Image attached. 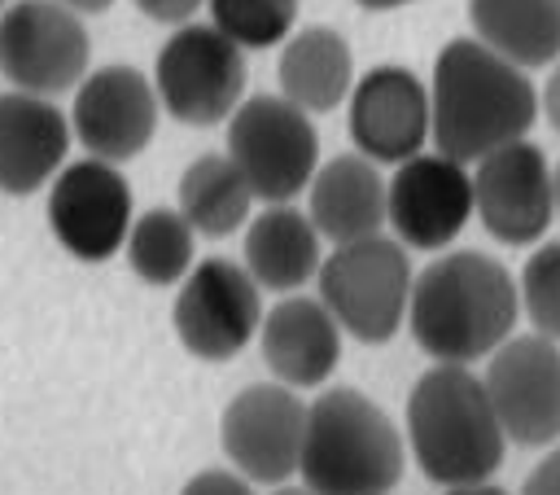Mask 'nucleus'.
I'll use <instances>...</instances> for the list:
<instances>
[{
  "label": "nucleus",
  "instance_id": "nucleus-1",
  "mask_svg": "<svg viewBox=\"0 0 560 495\" xmlns=\"http://www.w3.org/2000/svg\"><path fill=\"white\" fill-rule=\"evenodd\" d=\"M538 88L521 66L472 35L442 44L429 74V140L455 162H477L490 149L529 136Z\"/></svg>",
  "mask_w": 560,
  "mask_h": 495
},
{
  "label": "nucleus",
  "instance_id": "nucleus-2",
  "mask_svg": "<svg viewBox=\"0 0 560 495\" xmlns=\"http://www.w3.org/2000/svg\"><path fill=\"white\" fill-rule=\"evenodd\" d=\"M521 298L512 272L481 250H446L411 276L407 324L433 364H477L512 337Z\"/></svg>",
  "mask_w": 560,
  "mask_h": 495
},
{
  "label": "nucleus",
  "instance_id": "nucleus-3",
  "mask_svg": "<svg viewBox=\"0 0 560 495\" xmlns=\"http://www.w3.org/2000/svg\"><path fill=\"white\" fill-rule=\"evenodd\" d=\"M407 456L438 486L490 482L508 438L481 377L468 364H433L407 394Z\"/></svg>",
  "mask_w": 560,
  "mask_h": 495
},
{
  "label": "nucleus",
  "instance_id": "nucleus-4",
  "mask_svg": "<svg viewBox=\"0 0 560 495\" xmlns=\"http://www.w3.org/2000/svg\"><path fill=\"white\" fill-rule=\"evenodd\" d=\"M402 464V434L363 390L332 385L306 403L298 477L311 495H389Z\"/></svg>",
  "mask_w": 560,
  "mask_h": 495
},
{
  "label": "nucleus",
  "instance_id": "nucleus-5",
  "mask_svg": "<svg viewBox=\"0 0 560 495\" xmlns=\"http://www.w3.org/2000/svg\"><path fill=\"white\" fill-rule=\"evenodd\" d=\"M319 302L354 342L381 346L407 324L411 298V258L407 245L376 232L363 241L332 245L319 258Z\"/></svg>",
  "mask_w": 560,
  "mask_h": 495
},
{
  "label": "nucleus",
  "instance_id": "nucleus-6",
  "mask_svg": "<svg viewBox=\"0 0 560 495\" xmlns=\"http://www.w3.org/2000/svg\"><path fill=\"white\" fill-rule=\"evenodd\" d=\"M228 158L249 184L254 202L276 206L306 193L319 166V136L306 110L258 92L241 96V105L228 114Z\"/></svg>",
  "mask_w": 560,
  "mask_h": 495
},
{
  "label": "nucleus",
  "instance_id": "nucleus-7",
  "mask_svg": "<svg viewBox=\"0 0 560 495\" xmlns=\"http://www.w3.org/2000/svg\"><path fill=\"white\" fill-rule=\"evenodd\" d=\"M158 105L184 127H214L245 96V48L210 22H184L153 61Z\"/></svg>",
  "mask_w": 560,
  "mask_h": 495
},
{
  "label": "nucleus",
  "instance_id": "nucleus-8",
  "mask_svg": "<svg viewBox=\"0 0 560 495\" xmlns=\"http://www.w3.org/2000/svg\"><path fill=\"white\" fill-rule=\"evenodd\" d=\"M92 35L57 0H13L0 13V74L31 96H61L88 74Z\"/></svg>",
  "mask_w": 560,
  "mask_h": 495
},
{
  "label": "nucleus",
  "instance_id": "nucleus-9",
  "mask_svg": "<svg viewBox=\"0 0 560 495\" xmlns=\"http://www.w3.org/2000/svg\"><path fill=\"white\" fill-rule=\"evenodd\" d=\"M175 337L188 355L223 364L241 355L262 324V298L249 272L232 258H201L179 280V298L171 307Z\"/></svg>",
  "mask_w": 560,
  "mask_h": 495
},
{
  "label": "nucleus",
  "instance_id": "nucleus-10",
  "mask_svg": "<svg viewBox=\"0 0 560 495\" xmlns=\"http://www.w3.org/2000/svg\"><path fill=\"white\" fill-rule=\"evenodd\" d=\"M486 394L503 425V438L516 447L560 442V346L542 333L508 337L486 355Z\"/></svg>",
  "mask_w": 560,
  "mask_h": 495
},
{
  "label": "nucleus",
  "instance_id": "nucleus-11",
  "mask_svg": "<svg viewBox=\"0 0 560 495\" xmlns=\"http://www.w3.org/2000/svg\"><path fill=\"white\" fill-rule=\"evenodd\" d=\"M131 210V184L114 162H66L48 180V228L61 250L83 263H105L122 250L127 228L136 219Z\"/></svg>",
  "mask_w": 560,
  "mask_h": 495
},
{
  "label": "nucleus",
  "instance_id": "nucleus-12",
  "mask_svg": "<svg viewBox=\"0 0 560 495\" xmlns=\"http://www.w3.org/2000/svg\"><path fill=\"white\" fill-rule=\"evenodd\" d=\"M306 403L298 390L267 381L232 394L219 421V442L232 469L254 486H284L298 473Z\"/></svg>",
  "mask_w": 560,
  "mask_h": 495
},
{
  "label": "nucleus",
  "instance_id": "nucleus-13",
  "mask_svg": "<svg viewBox=\"0 0 560 495\" xmlns=\"http://www.w3.org/2000/svg\"><path fill=\"white\" fill-rule=\"evenodd\" d=\"M472 215L503 245L538 241L551 219V162L534 140H508L472 162Z\"/></svg>",
  "mask_w": 560,
  "mask_h": 495
},
{
  "label": "nucleus",
  "instance_id": "nucleus-14",
  "mask_svg": "<svg viewBox=\"0 0 560 495\" xmlns=\"http://www.w3.org/2000/svg\"><path fill=\"white\" fill-rule=\"evenodd\" d=\"M472 219L468 166L446 153H411L385 180V223L407 250H446Z\"/></svg>",
  "mask_w": 560,
  "mask_h": 495
},
{
  "label": "nucleus",
  "instance_id": "nucleus-15",
  "mask_svg": "<svg viewBox=\"0 0 560 495\" xmlns=\"http://www.w3.org/2000/svg\"><path fill=\"white\" fill-rule=\"evenodd\" d=\"M158 92L136 66H101L74 83L70 131L101 162H131L158 131Z\"/></svg>",
  "mask_w": 560,
  "mask_h": 495
},
{
  "label": "nucleus",
  "instance_id": "nucleus-16",
  "mask_svg": "<svg viewBox=\"0 0 560 495\" xmlns=\"http://www.w3.org/2000/svg\"><path fill=\"white\" fill-rule=\"evenodd\" d=\"M346 127L354 153L381 162H407L429 145V88L407 66H372L350 83Z\"/></svg>",
  "mask_w": 560,
  "mask_h": 495
},
{
  "label": "nucleus",
  "instance_id": "nucleus-17",
  "mask_svg": "<svg viewBox=\"0 0 560 495\" xmlns=\"http://www.w3.org/2000/svg\"><path fill=\"white\" fill-rule=\"evenodd\" d=\"M258 350L280 385L315 390L341 364V329L319 298L293 293V298H280L271 311H262Z\"/></svg>",
  "mask_w": 560,
  "mask_h": 495
},
{
  "label": "nucleus",
  "instance_id": "nucleus-18",
  "mask_svg": "<svg viewBox=\"0 0 560 495\" xmlns=\"http://www.w3.org/2000/svg\"><path fill=\"white\" fill-rule=\"evenodd\" d=\"M70 153V118L31 92L0 96V193L31 197L39 193Z\"/></svg>",
  "mask_w": 560,
  "mask_h": 495
},
{
  "label": "nucleus",
  "instance_id": "nucleus-19",
  "mask_svg": "<svg viewBox=\"0 0 560 495\" xmlns=\"http://www.w3.org/2000/svg\"><path fill=\"white\" fill-rule=\"evenodd\" d=\"M306 219L319 241L346 245L385 228V175L363 153H337L306 184Z\"/></svg>",
  "mask_w": 560,
  "mask_h": 495
},
{
  "label": "nucleus",
  "instance_id": "nucleus-20",
  "mask_svg": "<svg viewBox=\"0 0 560 495\" xmlns=\"http://www.w3.org/2000/svg\"><path fill=\"white\" fill-rule=\"evenodd\" d=\"M319 232L306 219V210H293L289 202H276L267 210H258L245 228V245H241V267L249 272V280L258 289H276V293H293L306 280H315L319 272Z\"/></svg>",
  "mask_w": 560,
  "mask_h": 495
},
{
  "label": "nucleus",
  "instance_id": "nucleus-21",
  "mask_svg": "<svg viewBox=\"0 0 560 495\" xmlns=\"http://www.w3.org/2000/svg\"><path fill=\"white\" fill-rule=\"evenodd\" d=\"M276 83H280V96L289 105L306 110L311 118L346 105L350 83H354V57H350L346 35H337L332 26L293 31L280 48Z\"/></svg>",
  "mask_w": 560,
  "mask_h": 495
},
{
  "label": "nucleus",
  "instance_id": "nucleus-22",
  "mask_svg": "<svg viewBox=\"0 0 560 495\" xmlns=\"http://www.w3.org/2000/svg\"><path fill=\"white\" fill-rule=\"evenodd\" d=\"M468 22L472 39L521 70L560 57V0H468Z\"/></svg>",
  "mask_w": 560,
  "mask_h": 495
},
{
  "label": "nucleus",
  "instance_id": "nucleus-23",
  "mask_svg": "<svg viewBox=\"0 0 560 495\" xmlns=\"http://www.w3.org/2000/svg\"><path fill=\"white\" fill-rule=\"evenodd\" d=\"M249 206H254V193L228 153H201L184 166L179 215L188 219V228L197 237H210V241L232 237L236 228L249 223Z\"/></svg>",
  "mask_w": 560,
  "mask_h": 495
},
{
  "label": "nucleus",
  "instance_id": "nucleus-24",
  "mask_svg": "<svg viewBox=\"0 0 560 495\" xmlns=\"http://www.w3.org/2000/svg\"><path fill=\"white\" fill-rule=\"evenodd\" d=\"M127 263L144 285H179L197 254V232L175 206H149L127 228Z\"/></svg>",
  "mask_w": 560,
  "mask_h": 495
},
{
  "label": "nucleus",
  "instance_id": "nucleus-25",
  "mask_svg": "<svg viewBox=\"0 0 560 495\" xmlns=\"http://www.w3.org/2000/svg\"><path fill=\"white\" fill-rule=\"evenodd\" d=\"M210 26H219L236 48L258 53L293 35L298 0H206Z\"/></svg>",
  "mask_w": 560,
  "mask_h": 495
},
{
  "label": "nucleus",
  "instance_id": "nucleus-26",
  "mask_svg": "<svg viewBox=\"0 0 560 495\" xmlns=\"http://www.w3.org/2000/svg\"><path fill=\"white\" fill-rule=\"evenodd\" d=\"M516 298H521V311L529 315V324L542 337L560 342V241H542L525 258Z\"/></svg>",
  "mask_w": 560,
  "mask_h": 495
},
{
  "label": "nucleus",
  "instance_id": "nucleus-27",
  "mask_svg": "<svg viewBox=\"0 0 560 495\" xmlns=\"http://www.w3.org/2000/svg\"><path fill=\"white\" fill-rule=\"evenodd\" d=\"M179 495H254V491L236 469H201L184 482Z\"/></svg>",
  "mask_w": 560,
  "mask_h": 495
},
{
  "label": "nucleus",
  "instance_id": "nucleus-28",
  "mask_svg": "<svg viewBox=\"0 0 560 495\" xmlns=\"http://www.w3.org/2000/svg\"><path fill=\"white\" fill-rule=\"evenodd\" d=\"M136 9H140L149 22L184 26V22H192L197 9H206V0H136Z\"/></svg>",
  "mask_w": 560,
  "mask_h": 495
},
{
  "label": "nucleus",
  "instance_id": "nucleus-29",
  "mask_svg": "<svg viewBox=\"0 0 560 495\" xmlns=\"http://www.w3.org/2000/svg\"><path fill=\"white\" fill-rule=\"evenodd\" d=\"M521 495H560V447H551L521 482Z\"/></svg>",
  "mask_w": 560,
  "mask_h": 495
},
{
  "label": "nucleus",
  "instance_id": "nucleus-30",
  "mask_svg": "<svg viewBox=\"0 0 560 495\" xmlns=\"http://www.w3.org/2000/svg\"><path fill=\"white\" fill-rule=\"evenodd\" d=\"M538 110H542L547 123L560 131V57L551 61V74H547V83H542V92H538Z\"/></svg>",
  "mask_w": 560,
  "mask_h": 495
},
{
  "label": "nucleus",
  "instance_id": "nucleus-31",
  "mask_svg": "<svg viewBox=\"0 0 560 495\" xmlns=\"http://www.w3.org/2000/svg\"><path fill=\"white\" fill-rule=\"evenodd\" d=\"M57 4H66V9H74L83 18V13H105L114 0H57Z\"/></svg>",
  "mask_w": 560,
  "mask_h": 495
},
{
  "label": "nucleus",
  "instance_id": "nucleus-32",
  "mask_svg": "<svg viewBox=\"0 0 560 495\" xmlns=\"http://www.w3.org/2000/svg\"><path fill=\"white\" fill-rule=\"evenodd\" d=\"M446 495H508V491H499L490 482H472V486H446Z\"/></svg>",
  "mask_w": 560,
  "mask_h": 495
},
{
  "label": "nucleus",
  "instance_id": "nucleus-33",
  "mask_svg": "<svg viewBox=\"0 0 560 495\" xmlns=\"http://www.w3.org/2000/svg\"><path fill=\"white\" fill-rule=\"evenodd\" d=\"M368 13H385V9H402V4H416V0H359Z\"/></svg>",
  "mask_w": 560,
  "mask_h": 495
},
{
  "label": "nucleus",
  "instance_id": "nucleus-34",
  "mask_svg": "<svg viewBox=\"0 0 560 495\" xmlns=\"http://www.w3.org/2000/svg\"><path fill=\"white\" fill-rule=\"evenodd\" d=\"M551 206H556V215H560V162L551 166Z\"/></svg>",
  "mask_w": 560,
  "mask_h": 495
},
{
  "label": "nucleus",
  "instance_id": "nucleus-35",
  "mask_svg": "<svg viewBox=\"0 0 560 495\" xmlns=\"http://www.w3.org/2000/svg\"><path fill=\"white\" fill-rule=\"evenodd\" d=\"M271 495H311V491H289V486H284V491H271Z\"/></svg>",
  "mask_w": 560,
  "mask_h": 495
},
{
  "label": "nucleus",
  "instance_id": "nucleus-36",
  "mask_svg": "<svg viewBox=\"0 0 560 495\" xmlns=\"http://www.w3.org/2000/svg\"><path fill=\"white\" fill-rule=\"evenodd\" d=\"M0 13H4V0H0Z\"/></svg>",
  "mask_w": 560,
  "mask_h": 495
}]
</instances>
